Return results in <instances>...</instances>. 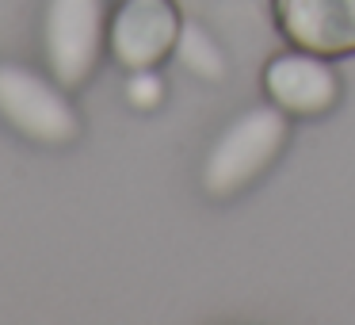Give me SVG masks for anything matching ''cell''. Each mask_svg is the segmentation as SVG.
<instances>
[{
    "label": "cell",
    "mask_w": 355,
    "mask_h": 325,
    "mask_svg": "<svg viewBox=\"0 0 355 325\" xmlns=\"http://www.w3.org/2000/svg\"><path fill=\"white\" fill-rule=\"evenodd\" d=\"M180 19L172 0H119L107 24V50L123 69H157L168 54H176Z\"/></svg>",
    "instance_id": "277c9868"
},
{
    "label": "cell",
    "mask_w": 355,
    "mask_h": 325,
    "mask_svg": "<svg viewBox=\"0 0 355 325\" xmlns=\"http://www.w3.org/2000/svg\"><path fill=\"white\" fill-rule=\"evenodd\" d=\"M291 138V115L271 108H252L241 119H233L222 131V138L210 146L202 161V188L210 195H237L260 172L275 165Z\"/></svg>",
    "instance_id": "6da1fadb"
},
{
    "label": "cell",
    "mask_w": 355,
    "mask_h": 325,
    "mask_svg": "<svg viewBox=\"0 0 355 325\" xmlns=\"http://www.w3.org/2000/svg\"><path fill=\"white\" fill-rule=\"evenodd\" d=\"M126 103L138 111H153L164 103V81L157 77V69H130L126 81Z\"/></svg>",
    "instance_id": "ba28073f"
},
{
    "label": "cell",
    "mask_w": 355,
    "mask_h": 325,
    "mask_svg": "<svg viewBox=\"0 0 355 325\" xmlns=\"http://www.w3.org/2000/svg\"><path fill=\"white\" fill-rule=\"evenodd\" d=\"M0 119L42 146H65L80 134V115L65 85L12 62H0Z\"/></svg>",
    "instance_id": "7a4b0ae2"
},
{
    "label": "cell",
    "mask_w": 355,
    "mask_h": 325,
    "mask_svg": "<svg viewBox=\"0 0 355 325\" xmlns=\"http://www.w3.org/2000/svg\"><path fill=\"white\" fill-rule=\"evenodd\" d=\"M279 31L302 50L355 54V0H275Z\"/></svg>",
    "instance_id": "8992f818"
},
{
    "label": "cell",
    "mask_w": 355,
    "mask_h": 325,
    "mask_svg": "<svg viewBox=\"0 0 355 325\" xmlns=\"http://www.w3.org/2000/svg\"><path fill=\"white\" fill-rule=\"evenodd\" d=\"M107 47V4L103 0H46L42 50L58 85L80 88L92 77L100 50Z\"/></svg>",
    "instance_id": "3957f363"
},
{
    "label": "cell",
    "mask_w": 355,
    "mask_h": 325,
    "mask_svg": "<svg viewBox=\"0 0 355 325\" xmlns=\"http://www.w3.org/2000/svg\"><path fill=\"white\" fill-rule=\"evenodd\" d=\"M176 54L195 77H202V81H222L225 77V54L218 50V42L210 39L199 24H184L180 42H176Z\"/></svg>",
    "instance_id": "52a82bcc"
},
{
    "label": "cell",
    "mask_w": 355,
    "mask_h": 325,
    "mask_svg": "<svg viewBox=\"0 0 355 325\" xmlns=\"http://www.w3.org/2000/svg\"><path fill=\"white\" fill-rule=\"evenodd\" d=\"M263 92L291 119H313V115H324L340 100V81H336V69L324 62V54L294 47L291 54H279L268 62Z\"/></svg>",
    "instance_id": "5b68a950"
}]
</instances>
